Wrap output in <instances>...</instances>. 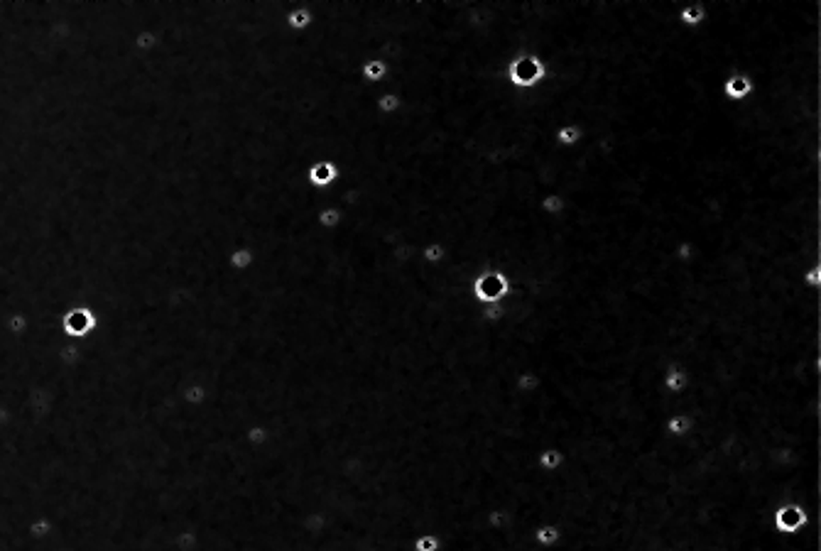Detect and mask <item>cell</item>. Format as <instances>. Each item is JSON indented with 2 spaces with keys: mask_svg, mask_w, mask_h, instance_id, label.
<instances>
[{
  "mask_svg": "<svg viewBox=\"0 0 821 551\" xmlns=\"http://www.w3.org/2000/svg\"><path fill=\"white\" fill-rule=\"evenodd\" d=\"M505 76H508V84L513 86L515 91H535L547 81L549 69H547L545 59H542L540 54L524 49V52H518L508 62V71H505Z\"/></svg>",
  "mask_w": 821,
  "mask_h": 551,
  "instance_id": "1",
  "label": "cell"
},
{
  "mask_svg": "<svg viewBox=\"0 0 821 551\" xmlns=\"http://www.w3.org/2000/svg\"><path fill=\"white\" fill-rule=\"evenodd\" d=\"M471 294L476 299L478 307H486V304H500L510 297V280L503 270L498 267H488L481 270L473 277L471 284Z\"/></svg>",
  "mask_w": 821,
  "mask_h": 551,
  "instance_id": "2",
  "label": "cell"
},
{
  "mask_svg": "<svg viewBox=\"0 0 821 551\" xmlns=\"http://www.w3.org/2000/svg\"><path fill=\"white\" fill-rule=\"evenodd\" d=\"M819 520H821V514H811L804 505L792 503V500L790 503H779L777 507L773 509V514H770V525H773V530L784 536L800 534L806 525L819 522Z\"/></svg>",
  "mask_w": 821,
  "mask_h": 551,
  "instance_id": "3",
  "label": "cell"
},
{
  "mask_svg": "<svg viewBox=\"0 0 821 551\" xmlns=\"http://www.w3.org/2000/svg\"><path fill=\"white\" fill-rule=\"evenodd\" d=\"M304 179H307V184L312 186L314 191H328L339 184L341 167L336 165V162H331V159H317V162H312V165L307 167Z\"/></svg>",
  "mask_w": 821,
  "mask_h": 551,
  "instance_id": "4",
  "label": "cell"
},
{
  "mask_svg": "<svg viewBox=\"0 0 821 551\" xmlns=\"http://www.w3.org/2000/svg\"><path fill=\"white\" fill-rule=\"evenodd\" d=\"M721 93L726 96L728 101H733V103L748 101V98L755 93V81H752V76L748 74V71L733 69V71H728V74L723 76Z\"/></svg>",
  "mask_w": 821,
  "mask_h": 551,
  "instance_id": "5",
  "label": "cell"
},
{
  "mask_svg": "<svg viewBox=\"0 0 821 551\" xmlns=\"http://www.w3.org/2000/svg\"><path fill=\"white\" fill-rule=\"evenodd\" d=\"M96 314L91 311L89 307H74L69 309V311L64 314L62 318V329L67 331L69 336H79V338H84L86 334H89L91 329L96 326Z\"/></svg>",
  "mask_w": 821,
  "mask_h": 551,
  "instance_id": "6",
  "label": "cell"
},
{
  "mask_svg": "<svg viewBox=\"0 0 821 551\" xmlns=\"http://www.w3.org/2000/svg\"><path fill=\"white\" fill-rule=\"evenodd\" d=\"M660 385H662V390L667 395H684V392H689V387H691V375H689V370L682 365V363H669V365L664 368Z\"/></svg>",
  "mask_w": 821,
  "mask_h": 551,
  "instance_id": "7",
  "label": "cell"
},
{
  "mask_svg": "<svg viewBox=\"0 0 821 551\" xmlns=\"http://www.w3.org/2000/svg\"><path fill=\"white\" fill-rule=\"evenodd\" d=\"M677 22L684 30H699L706 22V6L704 0H684L677 10Z\"/></svg>",
  "mask_w": 821,
  "mask_h": 551,
  "instance_id": "8",
  "label": "cell"
},
{
  "mask_svg": "<svg viewBox=\"0 0 821 551\" xmlns=\"http://www.w3.org/2000/svg\"><path fill=\"white\" fill-rule=\"evenodd\" d=\"M551 140H554L556 147L562 150H574L581 145L583 140V127L581 123H562L559 127H554V133H551Z\"/></svg>",
  "mask_w": 821,
  "mask_h": 551,
  "instance_id": "9",
  "label": "cell"
},
{
  "mask_svg": "<svg viewBox=\"0 0 821 551\" xmlns=\"http://www.w3.org/2000/svg\"><path fill=\"white\" fill-rule=\"evenodd\" d=\"M694 429H696V419L689 412H674L664 419V431L672 439H684V436H689Z\"/></svg>",
  "mask_w": 821,
  "mask_h": 551,
  "instance_id": "10",
  "label": "cell"
},
{
  "mask_svg": "<svg viewBox=\"0 0 821 551\" xmlns=\"http://www.w3.org/2000/svg\"><path fill=\"white\" fill-rule=\"evenodd\" d=\"M535 466L540 468L542 473H559L564 466H567V456H564L562 449L547 446V449H542L535 456Z\"/></svg>",
  "mask_w": 821,
  "mask_h": 551,
  "instance_id": "11",
  "label": "cell"
},
{
  "mask_svg": "<svg viewBox=\"0 0 821 551\" xmlns=\"http://www.w3.org/2000/svg\"><path fill=\"white\" fill-rule=\"evenodd\" d=\"M312 22H314V15H312V10H309L307 3H297V6L292 8V10L285 15L287 30L294 32V35H302V32H307L309 27H312Z\"/></svg>",
  "mask_w": 821,
  "mask_h": 551,
  "instance_id": "12",
  "label": "cell"
},
{
  "mask_svg": "<svg viewBox=\"0 0 821 551\" xmlns=\"http://www.w3.org/2000/svg\"><path fill=\"white\" fill-rule=\"evenodd\" d=\"M562 539H564V532L556 525H551V522L537 525L535 530H532V541H535V546H540V549H556V546L562 544Z\"/></svg>",
  "mask_w": 821,
  "mask_h": 551,
  "instance_id": "13",
  "label": "cell"
},
{
  "mask_svg": "<svg viewBox=\"0 0 821 551\" xmlns=\"http://www.w3.org/2000/svg\"><path fill=\"white\" fill-rule=\"evenodd\" d=\"M358 76L366 81V84H387L390 66H387L385 59H368V62L360 64Z\"/></svg>",
  "mask_w": 821,
  "mask_h": 551,
  "instance_id": "14",
  "label": "cell"
},
{
  "mask_svg": "<svg viewBox=\"0 0 821 551\" xmlns=\"http://www.w3.org/2000/svg\"><path fill=\"white\" fill-rule=\"evenodd\" d=\"M228 265H231L233 272H238V275H245V272H250L255 267V250L248 248V245H240V248H236L233 253L228 255Z\"/></svg>",
  "mask_w": 821,
  "mask_h": 551,
  "instance_id": "15",
  "label": "cell"
},
{
  "mask_svg": "<svg viewBox=\"0 0 821 551\" xmlns=\"http://www.w3.org/2000/svg\"><path fill=\"white\" fill-rule=\"evenodd\" d=\"M540 211L545 213V216H549V218H562V216H567L569 204H567V199H564L562 194H554V191H549V194H545V197L540 199Z\"/></svg>",
  "mask_w": 821,
  "mask_h": 551,
  "instance_id": "16",
  "label": "cell"
},
{
  "mask_svg": "<svg viewBox=\"0 0 821 551\" xmlns=\"http://www.w3.org/2000/svg\"><path fill=\"white\" fill-rule=\"evenodd\" d=\"M542 385H545V380H542V375H537L535 370H522V372H518V377H515V390H518L520 395L540 392Z\"/></svg>",
  "mask_w": 821,
  "mask_h": 551,
  "instance_id": "17",
  "label": "cell"
},
{
  "mask_svg": "<svg viewBox=\"0 0 821 551\" xmlns=\"http://www.w3.org/2000/svg\"><path fill=\"white\" fill-rule=\"evenodd\" d=\"M400 108H403V98L398 93H392V91H382L376 98V111L382 118H392L395 113H400Z\"/></svg>",
  "mask_w": 821,
  "mask_h": 551,
  "instance_id": "18",
  "label": "cell"
},
{
  "mask_svg": "<svg viewBox=\"0 0 821 551\" xmlns=\"http://www.w3.org/2000/svg\"><path fill=\"white\" fill-rule=\"evenodd\" d=\"M419 258H422V262H427V265L436 267L449 258V248H446V243H441V240H432V243H427L422 248Z\"/></svg>",
  "mask_w": 821,
  "mask_h": 551,
  "instance_id": "19",
  "label": "cell"
},
{
  "mask_svg": "<svg viewBox=\"0 0 821 551\" xmlns=\"http://www.w3.org/2000/svg\"><path fill=\"white\" fill-rule=\"evenodd\" d=\"M344 221V211L339 206H324L317 211V226L321 231H336Z\"/></svg>",
  "mask_w": 821,
  "mask_h": 551,
  "instance_id": "20",
  "label": "cell"
},
{
  "mask_svg": "<svg viewBox=\"0 0 821 551\" xmlns=\"http://www.w3.org/2000/svg\"><path fill=\"white\" fill-rule=\"evenodd\" d=\"M672 255H674V260H677V262L687 265V262H691L696 255H699V243H696V240H679V243L674 245Z\"/></svg>",
  "mask_w": 821,
  "mask_h": 551,
  "instance_id": "21",
  "label": "cell"
},
{
  "mask_svg": "<svg viewBox=\"0 0 821 551\" xmlns=\"http://www.w3.org/2000/svg\"><path fill=\"white\" fill-rule=\"evenodd\" d=\"M441 536L432 534V532H424L417 539L412 541V551H441Z\"/></svg>",
  "mask_w": 821,
  "mask_h": 551,
  "instance_id": "22",
  "label": "cell"
},
{
  "mask_svg": "<svg viewBox=\"0 0 821 551\" xmlns=\"http://www.w3.org/2000/svg\"><path fill=\"white\" fill-rule=\"evenodd\" d=\"M505 314H508V304L500 302V304H486V307H481V318L488 323H500L505 318Z\"/></svg>",
  "mask_w": 821,
  "mask_h": 551,
  "instance_id": "23",
  "label": "cell"
},
{
  "mask_svg": "<svg viewBox=\"0 0 821 551\" xmlns=\"http://www.w3.org/2000/svg\"><path fill=\"white\" fill-rule=\"evenodd\" d=\"M802 282H804L806 289L819 291L821 289V265H809V267H806L804 275H802Z\"/></svg>",
  "mask_w": 821,
  "mask_h": 551,
  "instance_id": "24",
  "label": "cell"
},
{
  "mask_svg": "<svg viewBox=\"0 0 821 551\" xmlns=\"http://www.w3.org/2000/svg\"><path fill=\"white\" fill-rule=\"evenodd\" d=\"M564 551H567V549H564Z\"/></svg>",
  "mask_w": 821,
  "mask_h": 551,
  "instance_id": "25",
  "label": "cell"
}]
</instances>
